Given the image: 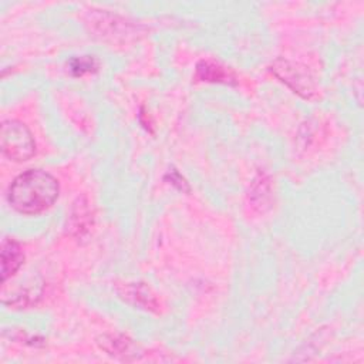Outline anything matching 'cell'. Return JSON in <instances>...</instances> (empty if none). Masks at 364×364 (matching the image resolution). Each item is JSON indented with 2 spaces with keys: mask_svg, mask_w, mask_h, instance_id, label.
Returning <instances> with one entry per match:
<instances>
[{
  "mask_svg": "<svg viewBox=\"0 0 364 364\" xmlns=\"http://www.w3.org/2000/svg\"><path fill=\"white\" fill-rule=\"evenodd\" d=\"M119 294L129 303L141 306L146 310H154L156 307L155 297L151 294L149 287H145L142 284H128Z\"/></svg>",
  "mask_w": 364,
  "mask_h": 364,
  "instance_id": "cell-7",
  "label": "cell"
},
{
  "mask_svg": "<svg viewBox=\"0 0 364 364\" xmlns=\"http://www.w3.org/2000/svg\"><path fill=\"white\" fill-rule=\"evenodd\" d=\"M98 346L107 351V354L121 360H134L141 354L138 353L139 347L125 336L104 334L98 338Z\"/></svg>",
  "mask_w": 364,
  "mask_h": 364,
  "instance_id": "cell-4",
  "label": "cell"
},
{
  "mask_svg": "<svg viewBox=\"0 0 364 364\" xmlns=\"http://www.w3.org/2000/svg\"><path fill=\"white\" fill-rule=\"evenodd\" d=\"M1 151L16 162L30 159L36 152V144L28 128L16 119H7L1 124Z\"/></svg>",
  "mask_w": 364,
  "mask_h": 364,
  "instance_id": "cell-2",
  "label": "cell"
},
{
  "mask_svg": "<svg viewBox=\"0 0 364 364\" xmlns=\"http://www.w3.org/2000/svg\"><path fill=\"white\" fill-rule=\"evenodd\" d=\"M98 68V63L94 57L84 55V57H75L70 61V70L73 75L80 77L87 73H94Z\"/></svg>",
  "mask_w": 364,
  "mask_h": 364,
  "instance_id": "cell-8",
  "label": "cell"
},
{
  "mask_svg": "<svg viewBox=\"0 0 364 364\" xmlns=\"http://www.w3.org/2000/svg\"><path fill=\"white\" fill-rule=\"evenodd\" d=\"M165 178H169L171 179V183L172 185H175L178 189H181V191H189V186H188V183H186V181L173 169V171H171Z\"/></svg>",
  "mask_w": 364,
  "mask_h": 364,
  "instance_id": "cell-9",
  "label": "cell"
},
{
  "mask_svg": "<svg viewBox=\"0 0 364 364\" xmlns=\"http://www.w3.org/2000/svg\"><path fill=\"white\" fill-rule=\"evenodd\" d=\"M58 191V182L51 173L43 169H27L11 182L7 199L17 212L37 215L57 200Z\"/></svg>",
  "mask_w": 364,
  "mask_h": 364,
  "instance_id": "cell-1",
  "label": "cell"
},
{
  "mask_svg": "<svg viewBox=\"0 0 364 364\" xmlns=\"http://www.w3.org/2000/svg\"><path fill=\"white\" fill-rule=\"evenodd\" d=\"M195 78L199 81H208V82L235 84L233 74L215 61H205V60L200 61L196 65Z\"/></svg>",
  "mask_w": 364,
  "mask_h": 364,
  "instance_id": "cell-6",
  "label": "cell"
},
{
  "mask_svg": "<svg viewBox=\"0 0 364 364\" xmlns=\"http://www.w3.org/2000/svg\"><path fill=\"white\" fill-rule=\"evenodd\" d=\"M270 71L282 82H284L289 88H291L293 92L303 97L304 100H311L316 97L317 87L313 75L306 67L291 63L289 60L279 58L272 64Z\"/></svg>",
  "mask_w": 364,
  "mask_h": 364,
  "instance_id": "cell-3",
  "label": "cell"
},
{
  "mask_svg": "<svg viewBox=\"0 0 364 364\" xmlns=\"http://www.w3.org/2000/svg\"><path fill=\"white\" fill-rule=\"evenodd\" d=\"M1 280L6 282L23 264L24 255L21 246L14 239H4L1 243Z\"/></svg>",
  "mask_w": 364,
  "mask_h": 364,
  "instance_id": "cell-5",
  "label": "cell"
}]
</instances>
